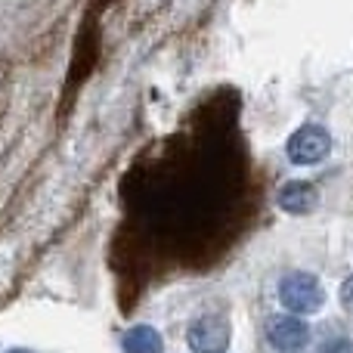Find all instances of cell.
I'll use <instances>...</instances> for the list:
<instances>
[{
    "label": "cell",
    "instance_id": "6",
    "mask_svg": "<svg viewBox=\"0 0 353 353\" xmlns=\"http://www.w3.org/2000/svg\"><path fill=\"white\" fill-rule=\"evenodd\" d=\"M121 353H165V341L155 325H130L121 335Z\"/></svg>",
    "mask_w": 353,
    "mask_h": 353
},
{
    "label": "cell",
    "instance_id": "5",
    "mask_svg": "<svg viewBox=\"0 0 353 353\" xmlns=\"http://www.w3.org/2000/svg\"><path fill=\"white\" fill-rule=\"evenodd\" d=\"M276 205L292 217H307L316 211L319 205V189L310 180H288L285 186L276 192Z\"/></svg>",
    "mask_w": 353,
    "mask_h": 353
},
{
    "label": "cell",
    "instance_id": "7",
    "mask_svg": "<svg viewBox=\"0 0 353 353\" xmlns=\"http://www.w3.org/2000/svg\"><path fill=\"white\" fill-rule=\"evenodd\" d=\"M341 304L353 313V276H347V279H344V285H341Z\"/></svg>",
    "mask_w": 353,
    "mask_h": 353
},
{
    "label": "cell",
    "instance_id": "1",
    "mask_svg": "<svg viewBox=\"0 0 353 353\" xmlns=\"http://www.w3.org/2000/svg\"><path fill=\"white\" fill-rule=\"evenodd\" d=\"M279 304L282 310L294 313V316H313L325 307V285L319 282V276L307 273V270H292L279 279Z\"/></svg>",
    "mask_w": 353,
    "mask_h": 353
},
{
    "label": "cell",
    "instance_id": "8",
    "mask_svg": "<svg viewBox=\"0 0 353 353\" xmlns=\"http://www.w3.org/2000/svg\"><path fill=\"white\" fill-rule=\"evenodd\" d=\"M6 353H31V350H25V347H12V350H6Z\"/></svg>",
    "mask_w": 353,
    "mask_h": 353
},
{
    "label": "cell",
    "instance_id": "3",
    "mask_svg": "<svg viewBox=\"0 0 353 353\" xmlns=\"http://www.w3.org/2000/svg\"><path fill=\"white\" fill-rule=\"evenodd\" d=\"M232 341L230 319L220 313H205V316L192 319L186 329V344L192 353H226Z\"/></svg>",
    "mask_w": 353,
    "mask_h": 353
},
{
    "label": "cell",
    "instance_id": "2",
    "mask_svg": "<svg viewBox=\"0 0 353 353\" xmlns=\"http://www.w3.org/2000/svg\"><path fill=\"white\" fill-rule=\"evenodd\" d=\"M332 152V134L323 124H301L285 143V155L292 165L298 168H313L325 161Z\"/></svg>",
    "mask_w": 353,
    "mask_h": 353
},
{
    "label": "cell",
    "instance_id": "4",
    "mask_svg": "<svg viewBox=\"0 0 353 353\" xmlns=\"http://www.w3.org/2000/svg\"><path fill=\"white\" fill-rule=\"evenodd\" d=\"M263 335H267V344L273 350L298 353L310 344V325H307L301 316H294V313H276V316L267 319Z\"/></svg>",
    "mask_w": 353,
    "mask_h": 353
}]
</instances>
